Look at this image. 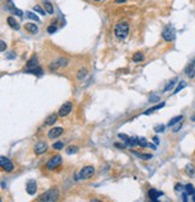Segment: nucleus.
<instances>
[{"instance_id": "c85d7f7f", "label": "nucleus", "mask_w": 195, "mask_h": 202, "mask_svg": "<svg viewBox=\"0 0 195 202\" xmlns=\"http://www.w3.org/2000/svg\"><path fill=\"white\" fill-rule=\"evenodd\" d=\"M77 152H78V148L72 147V146L66 149V154H69V155H70V154H75V153H77Z\"/></svg>"}, {"instance_id": "393cba45", "label": "nucleus", "mask_w": 195, "mask_h": 202, "mask_svg": "<svg viewBox=\"0 0 195 202\" xmlns=\"http://www.w3.org/2000/svg\"><path fill=\"white\" fill-rule=\"evenodd\" d=\"M134 154L136 156H139L141 159H145V160H148V159H152V154H141V153H136V152H134Z\"/></svg>"}, {"instance_id": "20e7f679", "label": "nucleus", "mask_w": 195, "mask_h": 202, "mask_svg": "<svg viewBox=\"0 0 195 202\" xmlns=\"http://www.w3.org/2000/svg\"><path fill=\"white\" fill-rule=\"evenodd\" d=\"M0 166L5 172L13 171V164L11 163V160L6 156H0Z\"/></svg>"}, {"instance_id": "5701e85b", "label": "nucleus", "mask_w": 195, "mask_h": 202, "mask_svg": "<svg viewBox=\"0 0 195 202\" xmlns=\"http://www.w3.org/2000/svg\"><path fill=\"white\" fill-rule=\"evenodd\" d=\"M25 15H27V17H28V18H30V19H33V21L40 22V18L36 15H35V13H33V12H29V11H27V12H25Z\"/></svg>"}, {"instance_id": "6e6552de", "label": "nucleus", "mask_w": 195, "mask_h": 202, "mask_svg": "<svg viewBox=\"0 0 195 202\" xmlns=\"http://www.w3.org/2000/svg\"><path fill=\"white\" fill-rule=\"evenodd\" d=\"M63 128L60 126H57V128H53V129H51L49 131H48V137L51 139V140H54L57 137H59L60 135L63 134Z\"/></svg>"}, {"instance_id": "ddd939ff", "label": "nucleus", "mask_w": 195, "mask_h": 202, "mask_svg": "<svg viewBox=\"0 0 195 202\" xmlns=\"http://www.w3.org/2000/svg\"><path fill=\"white\" fill-rule=\"evenodd\" d=\"M186 73H187V76L189 78H193L195 76V64H194V62L190 63V64L187 66V69H186Z\"/></svg>"}, {"instance_id": "09e8293b", "label": "nucleus", "mask_w": 195, "mask_h": 202, "mask_svg": "<svg viewBox=\"0 0 195 202\" xmlns=\"http://www.w3.org/2000/svg\"><path fill=\"white\" fill-rule=\"evenodd\" d=\"M96 1H99V0H96Z\"/></svg>"}, {"instance_id": "aec40b11", "label": "nucleus", "mask_w": 195, "mask_h": 202, "mask_svg": "<svg viewBox=\"0 0 195 202\" xmlns=\"http://www.w3.org/2000/svg\"><path fill=\"white\" fill-rule=\"evenodd\" d=\"M87 73H88V71H87V69H86V68H83V69H81V70L78 71L77 78L80 79V81H82V79H83V78H85V77L87 76Z\"/></svg>"}, {"instance_id": "e433bc0d", "label": "nucleus", "mask_w": 195, "mask_h": 202, "mask_svg": "<svg viewBox=\"0 0 195 202\" xmlns=\"http://www.w3.org/2000/svg\"><path fill=\"white\" fill-rule=\"evenodd\" d=\"M0 45H1V46H0V51H1V52H4V51H5V48H6V43H5V41H3V40H1V41H0Z\"/></svg>"}, {"instance_id": "4c0bfd02", "label": "nucleus", "mask_w": 195, "mask_h": 202, "mask_svg": "<svg viewBox=\"0 0 195 202\" xmlns=\"http://www.w3.org/2000/svg\"><path fill=\"white\" fill-rule=\"evenodd\" d=\"M181 126H182V122H180V123H177V125L173 128V132H177L178 130L181 129Z\"/></svg>"}, {"instance_id": "2eb2a0df", "label": "nucleus", "mask_w": 195, "mask_h": 202, "mask_svg": "<svg viewBox=\"0 0 195 202\" xmlns=\"http://www.w3.org/2000/svg\"><path fill=\"white\" fill-rule=\"evenodd\" d=\"M8 24L12 28V29H15V30H18V29H19V24L16 22V19L13 18V17H8Z\"/></svg>"}, {"instance_id": "79ce46f5", "label": "nucleus", "mask_w": 195, "mask_h": 202, "mask_svg": "<svg viewBox=\"0 0 195 202\" xmlns=\"http://www.w3.org/2000/svg\"><path fill=\"white\" fill-rule=\"evenodd\" d=\"M153 141H154V143H156V144H159V140H158V137H153Z\"/></svg>"}, {"instance_id": "c756f323", "label": "nucleus", "mask_w": 195, "mask_h": 202, "mask_svg": "<svg viewBox=\"0 0 195 202\" xmlns=\"http://www.w3.org/2000/svg\"><path fill=\"white\" fill-rule=\"evenodd\" d=\"M34 11H35V12H39L40 15H45V12H46V10L41 8V6H39V5L34 6Z\"/></svg>"}, {"instance_id": "a18cd8bd", "label": "nucleus", "mask_w": 195, "mask_h": 202, "mask_svg": "<svg viewBox=\"0 0 195 202\" xmlns=\"http://www.w3.org/2000/svg\"><path fill=\"white\" fill-rule=\"evenodd\" d=\"M190 119H192V122H195V113L192 116V118H190Z\"/></svg>"}, {"instance_id": "f3484780", "label": "nucleus", "mask_w": 195, "mask_h": 202, "mask_svg": "<svg viewBox=\"0 0 195 202\" xmlns=\"http://www.w3.org/2000/svg\"><path fill=\"white\" fill-rule=\"evenodd\" d=\"M183 120V116H177V117H173L172 119H170V122L167 123V126H172V125L177 124V123H180Z\"/></svg>"}, {"instance_id": "9b49d317", "label": "nucleus", "mask_w": 195, "mask_h": 202, "mask_svg": "<svg viewBox=\"0 0 195 202\" xmlns=\"http://www.w3.org/2000/svg\"><path fill=\"white\" fill-rule=\"evenodd\" d=\"M47 150V144L45 142H38L36 144H35V153L36 154H44V153H46Z\"/></svg>"}, {"instance_id": "a19ab883", "label": "nucleus", "mask_w": 195, "mask_h": 202, "mask_svg": "<svg viewBox=\"0 0 195 202\" xmlns=\"http://www.w3.org/2000/svg\"><path fill=\"white\" fill-rule=\"evenodd\" d=\"M8 59H13V58H16L15 53H10V55H8Z\"/></svg>"}, {"instance_id": "9d476101", "label": "nucleus", "mask_w": 195, "mask_h": 202, "mask_svg": "<svg viewBox=\"0 0 195 202\" xmlns=\"http://www.w3.org/2000/svg\"><path fill=\"white\" fill-rule=\"evenodd\" d=\"M39 63H38V58L36 57H33L28 62V64H27V69H25V72L28 73L29 71L34 70V69H36V68H39Z\"/></svg>"}, {"instance_id": "473e14b6", "label": "nucleus", "mask_w": 195, "mask_h": 202, "mask_svg": "<svg viewBox=\"0 0 195 202\" xmlns=\"http://www.w3.org/2000/svg\"><path fill=\"white\" fill-rule=\"evenodd\" d=\"M164 130H165L164 125H157L156 128H154V131H157V132H163Z\"/></svg>"}, {"instance_id": "49530a36", "label": "nucleus", "mask_w": 195, "mask_h": 202, "mask_svg": "<svg viewBox=\"0 0 195 202\" xmlns=\"http://www.w3.org/2000/svg\"><path fill=\"white\" fill-rule=\"evenodd\" d=\"M193 201H194V202H195V194H194V195H193Z\"/></svg>"}, {"instance_id": "ea45409f", "label": "nucleus", "mask_w": 195, "mask_h": 202, "mask_svg": "<svg viewBox=\"0 0 195 202\" xmlns=\"http://www.w3.org/2000/svg\"><path fill=\"white\" fill-rule=\"evenodd\" d=\"M158 100H159V98L156 96V95H153V96L151 98V101H158Z\"/></svg>"}, {"instance_id": "423d86ee", "label": "nucleus", "mask_w": 195, "mask_h": 202, "mask_svg": "<svg viewBox=\"0 0 195 202\" xmlns=\"http://www.w3.org/2000/svg\"><path fill=\"white\" fill-rule=\"evenodd\" d=\"M95 173V169L93 166H86L80 171V178L81 179H88L90 178Z\"/></svg>"}, {"instance_id": "f257e3e1", "label": "nucleus", "mask_w": 195, "mask_h": 202, "mask_svg": "<svg viewBox=\"0 0 195 202\" xmlns=\"http://www.w3.org/2000/svg\"><path fill=\"white\" fill-rule=\"evenodd\" d=\"M58 196H59V191L57 188H52V189H48L47 191H45L44 194L40 196V200L41 201H46V202H54L58 200Z\"/></svg>"}, {"instance_id": "de8ad7c7", "label": "nucleus", "mask_w": 195, "mask_h": 202, "mask_svg": "<svg viewBox=\"0 0 195 202\" xmlns=\"http://www.w3.org/2000/svg\"><path fill=\"white\" fill-rule=\"evenodd\" d=\"M44 1H48V0H44Z\"/></svg>"}, {"instance_id": "f704fd0d", "label": "nucleus", "mask_w": 195, "mask_h": 202, "mask_svg": "<svg viewBox=\"0 0 195 202\" xmlns=\"http://www.w3.org/2000/svg\"><path fill=\"white\" fill-rule=\"evenodd\" d=\"M47 31H48L49 34H53V33L57 31V27H55V25H49V27L47 28Z\"/></svg>"}, {"instance_id": "0eeeda50", "label": "nucleus", "mask_w": 195, "mask_h": 202, "mask_svg": "<svg viewBox=\"0 0 195 202\" xmlns=\"http://www.w3.org/2000/svg\"><path fill=\"white\" fill-rule=\"evenodd\" d=\"M71 111H72V104H71L70 101L64 102L62 106H60L59 111H58V116L59 117H66L69 113H70Z\"/></svg>"}, {"instance_id": "c9c22d12", "label": "nucleus", "mask_w": 195, "mask_h": 202, "mask_svg": "<svg viewBox=\"0 0 195 202\" xmlns=\"http://www.w3.org/2000/svg\"><path fill=\"white\" fill-rule=\"evenodd\" d=\"M118 137H119L121 140H123L124 142L129 139V136H126V135H124V134H118Z\"/></svg>"}, {"instance_id": "37998d69", "label": "nucleus", "mask_w": 195, "mask_h": 202, "mask_svg": "<svg viewBox=\"0 0 195 202\" xmlns=\"http://www.w3.org/2000/svg\"><path fill=\"white\" fill-rule=\"evenodd\" d=\"M116 147H117V148H124L125 146H123V144H119V143H117V144H116Z\"/></svg>"}, {"instance_id": "6ab92c4d", "label": "nucleus", "mask_w": 195, "mask_h": 202, "mask_svg": "<svg viewBox=\"0 0 195 202\" xmlns=\"http://www.w3.org/2000/svg\"><path fill=\"white\" fill-rule=\"evenodd\" d=\"M137 141L139 139H136V137H133V139H128V140L125 141V146H128V147H134L135 144H137Z\"/></svg>"}, {"instance_id": "39448f33", "label": "nucleus", "mask_w": 195, "mask_h": 202, "mask_svg": "<svg viewBox=\"0 0 195 202\" xmlns=\"http://www.w3.org/2000/svg\"><path fill=\"white\" fill-rule=\"evenodd\" d=\"M60 164H62V156L55 155L53 158H51V160H48V163L46 164V169L52 171V170H54L55 167H58Z\"/></svg>"}, {"instance_id": "b1692460", "label": "nucleus", "mask_w": 195, "mask_h": 202, "mask_svg": "<svg viewBox=\"0 0 195 202\" xmlns=\"http://www.w3.org/2000/svg\"><path fill=\"white\" fill-rule=\"evenodd\" d=\"M186 193L188 195H194L195 194V188L192 184H187L186 185Z\"/></svg>"}, {"instance_id": "a211bd4d", "label": "nucleus", "mask_w": 195, "mask_h": 202, "mask_svg": "<svg viewBox=\"0 0 195 202\" xmlns=\"http://www.w3.org/2000/svg\"><path fill=\"white\" fill-rule=\"evenodd\" d=\"M57 122V116L55 114H51V116H48L46 118V125H53Z\"/></svg>"}, {"instance_id": "a878e982", "label": "nucleus", "mask_w": 195, "mask_h": 202, "mask_svg": "<svg viewBox=\"0 0 195 202\" xmlns=\"http://www.w3.org/2000/svg\"><path fill=\"white\" fill-rule=\"evenodd\" d=\"M186 86H187V83H186V82H183V81H182V82H180V84H178V86H177V88L175 89V92H173V94L180 93V92L182 90V89H183V88H186Z\"/></svg>"}, {"instance_id": "72a5a7b5", "label": "nucleus", "mask_w": 195, "mask_h": 202, "mask_svg": "<svg viewBox=\"0 0 195 202\" xmlns=\"http://www.w3.org/2000/svg\"><path fill=\"white\" fill-rule=\"evenodd\" d=\"M63 147H64V143H63V142H57V143L53 144V148H54V149H58V150L62 149Z\"/></svg>"}, {"instance_id": "bb28decb", "label": "nucleus", "mask_w": 195, "mask_h": 202, "mask_svg": "<svg viewBox=\"0 0 195 202\" xmlns=\"http://www.w3.org/2000/svg\"><path fill=\"white\" fill-rule=\"evenodd\" d=\"M133 60L134 62H141V60H143V54L140 53V52L135 53V54L133 55Z\"/></svg>"}, {"instance_id": "412c9836", "label": "nucleus", "mask_w": 195, "mask_h": 202, "mask_svg": "<svg viewBox=\"0 0 195 202\" xmlns=\"http://www.w3.org/2000/svg\"><path fill=\"white\" fill-rule=\"evenodd\" d=\"M186 172H187L189 176H193L195 173V167L192 164H188L187 166H186Z\"/></svg>"}, {"instance_id": "7ed1b4c3", "label": "nucleus", "mask_w": 195, "mask_h": 202, "mask_svg": "<svg viewBox=\"0 0 195 202\" xmlns=\"http://www.w3.org/2000/svg\"><path fill=\"white\" fill-rule=\"evenodd\" d=\"M163 39L165 41H167V42H171L175 40L176 38V31H175V28L172 27V25H166L165 27V29L163 30Z\"/></svg>"}, {"instance_id": "4be33fe9", "label": "nucleus", "mask_w": 195, "mask_h": 202, "mask_svg": "<svg viewBox=\"0 0 195 202\" xmlns=\"http://www.w3.org/2000/svg\"><path fill=\"white\" fill-rule=\"evenodd\" d=\"M44 6H45V10H46V12H48L49 15H52V13H53V11H54V10H53V6H52V4H49L48 1H45V5H44Z\"/></svg>"}, {"instance_id": "f8f14e48", "label": "nucleus", "mask_w": 195, "mask_h": 202, "mask_svg": "<svg viewBox=\"0 0 195 202\" xmlns=\"http://www.w3.org/2000/svg\"><path fill=\"white\" fill-rule=\"evenodd\" d=\"M148 195H149V199H151L152 201H158V197L163 196V193L159 191V190H157V189H151Z\"/></svg>"}, {"instance_id": "7c9ffc66", "label": "nucleus", "mask_w": 195, "mask_h": 202, "mask_svg": "<svg viewBox=\"0 0 195 202\" xmlns=\"http://www.w3.org/2000/svg\"><path fill=\"white\" fill-rule=\"evenodd\" d=\"M68 63H69V60H68V59H65V58H60V59H58V64H59V66H66V65H68Z\"/></svg>"}, {"instance_id": "1a4fd4ad", "label": "nucleus", "mask_w": 195, "mask_h": 202, "mask_svg": "<svg viewBox=\"0 0 195 202\" xmlns=\"http://www.w3.org/2000/svg\"><path fill=\"white\" fill-rule=\"evenodd\" d=\"M38 190V185H36V182L34 179H29L28 183H27V193L29 195H34Z\"/></svg>"}, {"instance_id": "2f4dec72", "label": "nucleus", "mask_w": 195, "mask_h": 202, "mask_svg": "<svg viewBox=\"0 0 195 202\" xmlns=\"http://www.w3.org/2000/svg\"><path fill=\"white\" fill-rule=\"evenodd\" d=\"M176 81H177L176 78H175V79H172V81H170V82H169V84L165 87V92H167V90L172 89V87L175 86V82H176Z\"/></svg>"}, {"instance_id": "cd10ccee", "label": "nucleus", "mask_w": 195, "mask_h": 202, "mask_svg": "<svg viewBox=\"0 0 195 202\" xmlns=\"http://www.w3.org/2000/svg\"><path fill=\"white\" fill-rule=\"evenodd\" d=\"M137 144H139V146H141V147H148V143H147V141H146V139H145V137H141V139H139V141H137Z\"/></svg>"}, {"instance_id": "dca6fc26", "label": "nucleus", "mask_w": 195, "mask_h": 202, "mask_svg": "<svg viewBox=\"0 0 195 202\" xmlns=\"http://www.w3.org/2000/svg\"><path fill=\"white\" fill-rule=\"evenodd\" d=\"M165 106V102H162V104H158V105H156V106H153L152 109H147L143 114H146V116H148V114H151L153 111H157V109H163Z\"/></svg>"}, {"instance_id": "f03ea898", "label": "nucleus", "mask_w": 195, "mask_h": 202, "mask_svg": "<svg viewBox=\"0 0 195 202\" xmlns=\"http://www.w3.org/2000/svg\"><path fill=\"white\" fill-rule=\"evenodd\" d=\"M129 34V25L128 23H118L115 28V35L118 39H125Z\"/></svg>"}, {"instance_id": "4468645a", "label": "nucleus", "mask_w": 195, "mask_h": 202, "mask_svg": "<svg viewBox=\"0 0 195 202\" xmlns=\"http://www.w3.org/2000/svg\"><path fill=\"white\" fill-rule=\"evenodd\" d=\"M24 28H25V30H28L29 33H31V34H36L38 30H39L38 25H35L34 23H25Z\"/></svg>"}, {"instance_id": "58836bf2", "label": "nucleus", "mask_w": 195, "mask_h": 202, "mask_svg": "<svg viewBox=\"0 0 195 202\" xmlns=\"http://www.w3.org/2000/svg\"><path fill=\"white\" fill-rule=\"evenodd\" d=\"M184 188L186 187H183L182 184H177V185H176V191H183Z\"/></svg>"}, {"instance_id": "c03bdc74", "label": "nucleus", "mask_w": 195, "mask_h": 202, "mask_svg": "<svg viewBox=\"0 0 195 202\" xmlns=\"http://www.w3.org/2000/svg\"><path fill=\"white\" fill-rule=\"evenodd\" d=\"M126 0H116V3H118V4H121V3H125Z\"/></svg>"}]
</instances>
